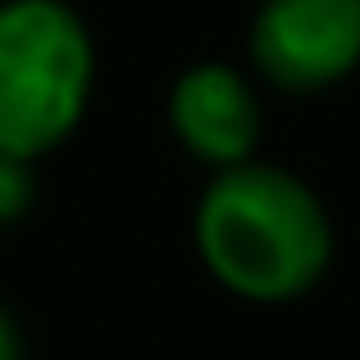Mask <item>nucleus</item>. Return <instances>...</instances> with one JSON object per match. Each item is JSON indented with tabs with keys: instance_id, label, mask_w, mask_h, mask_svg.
Masks as SVG:
<instances>
[{
	"instance_id": "nucleus-1",
	"label": "nucleus",
	"mask_w": 360,
	"mask_h": 360,
	"mask_svg": "<svg viewBox=\"0 0 360 360\" xmlns=\"http://www.w3.org/2000/svg\"><path fill=\"white\" fill-rule=\"evenodd\" d=\"M197 253L231 292L276 304L326 276L332 225L321 197L298 174L236 163L219 169V180L197 202Z\"/></svg>"
},
{
	"instance_id": "nucleus-2",
	"label": "nucleus",
	"mask_w": 360,
	"mask_h": 360,
	"mask_svg": "<svg viewBox=\"0 0 360 360\" xmlns=\"http://www.w3.org/2000/svg\"><path fill=\"white\" fill-rule=\"evenodd\" d=\"M90 28L62 0L0 6V158H39L73 135L90 107Z\"/></svg>"
},
{
	"instance_id": "nucleus-3",
	"label": "nucleus",
	"mask_w": 360,
	"mask_h": 360,
	"mask_svg": "<svg viewBox=\"0 0 360 360\" xmlns=\"http://www.w3.org/2000/svg\"><path fill=\"white\" fill-rule=\"evenodd\" d=\"M248 51L276 90H326L360 62V0H264Z\"/></svg>"
},
{
	"instance_id": "nucleus-4",
	"label": "nucleus",
	"mask_w": 360,
	"mask_h": 360,
	"mask_svg": "<svg viewBox=\"0 0 360 360\" xmlns=\"http://www.w3.org/2000/svg\"><path fill=\"white\" fill-rule=\"evenodd\" d=\"M169 129L191 158H202L214 169H236V163H248V152L259 141V96L248 90V79L236 68L197 62L169 90Z\"/></svg>"
},
{
	"instance_id": "nucleus-5",
	"label": "nucleus",
	"mask_w": 360,
	"mask_h": 360,
	"mask_svg": "<svg viewBox=\"0 0 360 360\" xmlns=\"http://www.w3.org/2000/svg\"><path fill=\"white\" fill-rule=\"evenodd\" d=\"M22 202H28V174L17 158H0V219H11Z\"/></svg>"
},
{
	"instance_id": "nucleus-6",
	"label": "nucleus",
	"mask_w": 360,
	"mask_h": 360,
	"mask_svg": "<svg viewBox=\"0 0 360 360\" xmlns=\"http://www.w3.org/2000/svg\"><path fill=\"white\" fill-rule=\"evenodd\" d=\"M0 360H17V332L6 321V309H0Z\"/></svg>"
}]
</instances>
